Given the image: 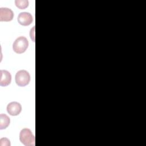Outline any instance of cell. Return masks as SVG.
<instances>
[{
	"label": "cell",
	"mask_w": 146,
	"mask_h": 146,
	"mask_svg": "<svg viewBox=\"0 0 146 146\" xmlns=\"http://www.w3.org/2000/svg\"><path fill=\"white\" fill-rule=\"evenodd\" d=\"M21 142L26 146H34L35 143V136L29 128L22 129L19 133Z\"/></svg>",
	"instance_id": "1"
},
{
	"label": "cell",
	"mask_w": 146,
	"mask_h": 146,
	"mask_svg": "<svg viewBox=\"0 0 146 146\" xmlns=\"http://www.w3.org/2000/svg\"><path fill=\"white\" fill-rule=\"evenodd\" d=\"M29 46V41L25 36L17 38L13 44V49L17 54H22L26 51Z\"/></svg>",
	"instance_id": "2"
},
{
	"label": "cell",
	"mask_w": 146,
	"mask_h": 146,
	"mask_svg": "<svg viewBox=\"0 0 146 146\" xmlns=\"http://www.w3.org/2000/svg\"><path fill=\"white\" fill-rule=\"evenodd\" d=\"M15 79L17 85L21 87H24L29 83L30 81V75L27 71L22 70L16 73Z\"/></svg>",
	"instance_id": "3"
},
{
	"label": "cell",
	"mask_w": 146,
	"mask_h": 146,
	"mask_svg": "<svg viewBox=\"0 0 146 146\" xmlns=\"http://www.w3.org/2000/svg\"><path fill=\"white\" fill-rule=\"evenodd\" d=\"M33 21V18L31 14L27 12H22L18 17V23L22 26H29Z\"/></svg>",
	"instance_id": "4"
},
{
	"label": "cell",
	"mask_w": 146,
	"mask_h": 146,
	"mask_svg": "<svg viewBox=\"0 0 146 146\" xmlns=\"http://www.w3.org/2000/svg\"><path fill=\"white\" fill-rule=\"evenodd\" d=\"M22 111L21 104L17 102H12L8 104L7 106V111L11 116L18 115Z\"/></svg>",
	"instance_id": "5"
},
{
	"label": "cell",
	"mask_w": 146,
	"mask_h": 146,
	"mask_svg": "<svg viewBox=\"0 0 146 146\" xmlns=\"http://www.w3.org/2000/svg\"><path fill=\"white\" fill-rule=\"evenodd\" d=\"M13 17L14 13L10 9L7 7L0 8V21L9 22L13 19Z\"/></svg>",
	"instance_id": "6"
},
{
	"label": "cell",
	"mask_w": 146,
	"mask_h": 146,
	"mask_svg": "<svg viewBox=\"0 0 146 146\" xmlns=\"http://www.w3.org/2000/svg\"><path fill=\"white\" fill-rule=\"evenodd\" d=\"M0 85L1 86H7L10 84L11 81V75L7 70H1L0 71Z\"/></svg>",
	"instance_id": "7"
},
{
	"label": "cell",
	"mask_w": 146,
	"mask_h": 146,
	"mask_svg": "<svg viewBox=\"0 0 146 146\" xmlns=\"http://www.w3.org/2000/svg\"><path fill=\"white\" fill-rule=\"evenodd\" d=\"M10 118L6 114L1 113L0 115V129H6L10 124Z\"/></svg>",
	"instance_id": "8"
},
{
	"label": "cell",
	"mask_w": 146,
	"mask_h": 146,
	"mask_svg": "<svg viewBox=\"0 0 146 146\" xmlns=\"http://www.w3.org/2000/svg\"><path fill=\"white\" fill-rule=\"evenodd\" d=\"M15 4L18 8L22 10L28 7L29 1L27 0H15Z\"/></svg>",
	"instance_id": "9"
},
{
	"label": "cell",
	"mask_w": 146,
	"mask_h": 146,
	"mask_svg": "<svg viewBox=\"0 0 146 146\" xmlns=\"http://www.w3.org/2000/svg\"><path fill=\"white\" fill-rule=\"evenodd\" d=\"M0 145L1 146H10V140L6 137L1 138L0 140Z\"/></svg>",
	"instance_id": "10"
}]
</instances>
